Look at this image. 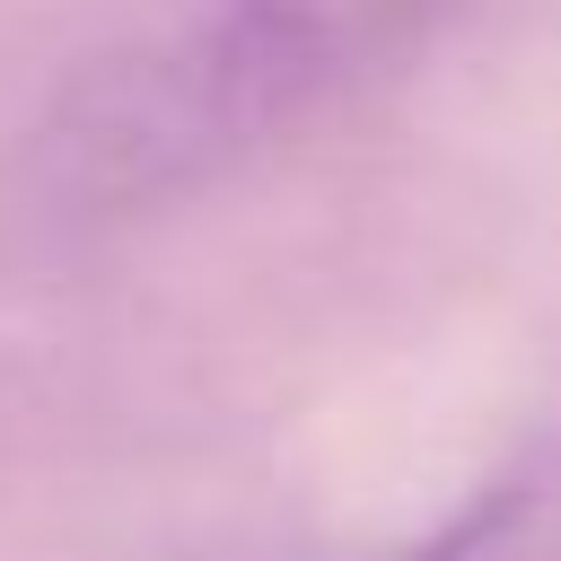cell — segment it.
<instances>
[{"mask_svg":"<svg viewBox=\"0 0 561 561\" xmlns=\"http://www.w3.org/2000/svg\"><path fill=\"white\" fill-rule=\"evenodd\" d=\"M438 9L447 0H193L79 79L53 123L61 184L105 210L184 193L377 79Z\"/></svg>","mask_w":561,"mask_h":561,"instance_id":"1","label":"cell"},{"mask_svg":"<svg viewBox=\"0 0 561 561\" xmlns=\"http://www.w3.org/2000/svg\"><path fill=\"white\" fill-rule=\"evenodd\" d=\"M394 561H561V543L526 517V508H473L456 526H438L430 543L394 552Z\"/></svg>","mask_w":561,"mask_h":561,"instance_id":"2","label":"cell"}]
</instances>
